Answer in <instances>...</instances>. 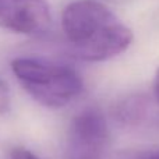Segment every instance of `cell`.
<instances>
[{
	"instance_id": "6da1fadb",
	"label": "cell",
	"mask_w": 159,
	"mask_h": 159,
	"mask_svg": "<svg viewBox=\"0 0 159 159\" xmlns=\"http://www.w3.org/2000/svg\"><path fill=\"white\" fill-rule=\"evenodd\" d=\"M61 28L69 53L82 61H105L121 55L133 42V32L103 3L77 0L64 8Z\"/></svg>"
},
{
	"instance_id": "7a4b0ae2",
	"label": "cell",
	"mask_w": 159,
	"mask_h": 159,
	"mask_svg": "<svg viewBox=\"0 0 159 159\" xmlns=\"http://www.w3.org/2000/svg\"><path fill=\"white\" fill-rule=\"evenodd\" d=\"M11 71L28 95L48 109H61L78 98L84 88L74 69L36 57H17Z\"/></svg>"
},
{
	"instance_id": "3957f363",
	"label": "cell",
	"mask_w": 159,
	"mask_h": 159,
	"mask_svg": "<svg viewBox=\"0 0 159 159\" xmlns=\"http://www.w3.org/2000/svg\"><path fill=\"white\" fill-rule=\"evenodd\" d=\"M109 131L105 115L96 107L81 110L67 130L64 159H103Z\"/></svg>"
},
{
	"instance_id": "277c9868",
	"label": "cell",
	"mask_w": 159,
	"mask_h": 159,
	"mask_svg": "<svg viewBox=\"0 0 159 159\" xmlns=\"http://www.w3.org/2000/svg\"><path fill=\"white\" fill-rule=\"evenodd\" d=\"M52 16L46 0H0V27L22 35H42Z\"/></svg>"
},
{
	"instance_id": "5b68a950",
	"label": "cell",
	"mask_w": 159,
	"mask_h": 159,
	"mask_svg": "<svg viewBox=\"0 0 159 159\" xmlns=\"http://www.w3.org/2000/svg\"><path fill=\"white\" fill-rule=\"evenodd\" d=\"M113 116L127 127H159V103L154 96L131 95L116 105Z\"/></svg>"
},
{
	"instance_id": "8992f818",
	"label": "cell",
	"mask_w": 159,
	"mask_h": 159,
	"mask_svg": "<svg viewBox=\"0 0 159 159\" xmlns=\"http://www.w3.org/2000/svg\"><path fill=\"white\" fill-rule=\"evenodd\" d=\"M11 106V96L10 89H8L7 84L3 80H0V116H4L10 112Z\"/></svg>"
},
{
	"instance_id": "52a82bcc",
	"label": "cell",
	"mask_w": 159,
	"mask_h": 159,
	"mask_svg": "<svg viewBox=\"0 0 159 159\" xmlns=\"http://www.w3.org/2000/svg\"><path fill=\"white\" fill-rule=\"evenodd\" d=\"M11 159H39L34 152H31L30 149L24 148V147H16L11 149L10 152Z\"/></svg>"
},
{
	"instance_id": "ba28073f",
	"label": "cell",
	"mask_w": 159,
	"mask_h": 159,
	"mask_svg": "<svg viewBox=\"0 0 159 159\" xmlns=\"http://www.w3.org/2000/svg\"><path fill=\"white\" fill-rule=\"evenodd\" d=\"M134 159H159V149H152V151H147L144 154L138 155Z\"/></svg>"
},
{
	"instance_id": "9c48e42d",
	"label": "cell",
	"mask_w": 159,
	"mask_h": 159,
	"mask_svg": "<svg viewBox=\"0 0 159 159\" xmlns=\"http://www.w3.org/2000/svg\"><path fill=\"white\" fill-rule=\"evenodd\" d=\"M154 98L157 99V102L159 103V69L155 74V80H154Z\"/></svg>"
}]
</instances>
